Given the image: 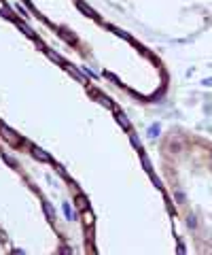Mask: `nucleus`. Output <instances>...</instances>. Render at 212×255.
Segmentation results:
<instances>
[{
	"label": "nucleus",
	"instance_id": "5",
	"mask_svg": "<svg viewBox=\"0 0 212 255\" xmlns=\"http://www.w3.org/2000/svg\"><path fill=\"white\" fill-rule=\"evenodd\" d=\"M155 134H159V125H153L151 127V136H155Z\"/></svg>",
	"mask_w": 212,
	"mask_h": 255
},
{
	"label": "nucleus",
	"instance_id": "2",
	"mask_svg": "<svg viewBox=\"0 0 212 255\" xmlns=\"http://www.w3.org/2000/svg\"><path fill=\"white\" fill-rule=\"evenodd\" d=\"M34 155H36V157H40V160H47V155H45V153H42L40 149H36V147H34Z\"/></svg>",
	"mask_w": 212,
	"mask_h": 255
},
{
	"label": "nucleus",
	"instance_id": "4",
	"mask_svg": "<svg viewBox=\"0 0 212 255\" xmlns=\"http://www.w3.org/2000/svg\"><path fill=\"white\" fill-rule=\"evenodd\" d=\"M117 117H119V121H121L123 125L127 127V119H125V115H123V113H117Z\"/></svg>",
	"mask_w": 212,
	"mask_h": 255
},
{
	"label": "nucleus",
	"instance_id": "6",
	"mask_svg": "<svg viewBox=\"0 0 212 255\" xmlns=\"http://www.w3.org/2000/svg\"><path fill=\"white\" fill-rule=\"evenodd\" d=\"M189 227H195V217H189Z\"/></svg>",
	"mask_w": 212,
	"mask_h": 255
},
{
	"label": "nucleus",
	"instance_id": "1",
	"mask_svg": "<svg viewBox=\"0 0 212 255\" xmlns=\"http://www.w3.org/2000/svg\"><path fill=\"white\" fill-rule=\"evenodd\" d=\"M78 9H81V11H83V13H87V15H93V17H95V13L91 11V9H87V6H85L83 2H78Z\"/></svg>",
	"mask_w": 212,
	"mask_h": 255
},
{
	"label": "nucleus",
	"instance_id": "3",
	"mask_svg": "<svg viewBox=\"0 0 212 255\" xmlns=\"http://www.w3.org/2000/svg\"><path fill=\"white\" fill-rule=\"evenodd\" d=\"M76 202H78V208H85V206H87V204H85V198H83V196H78V198H76Z\"/></svg>",
	"mask_w": 212,
	"mask_h": 255
}]
</instances>
